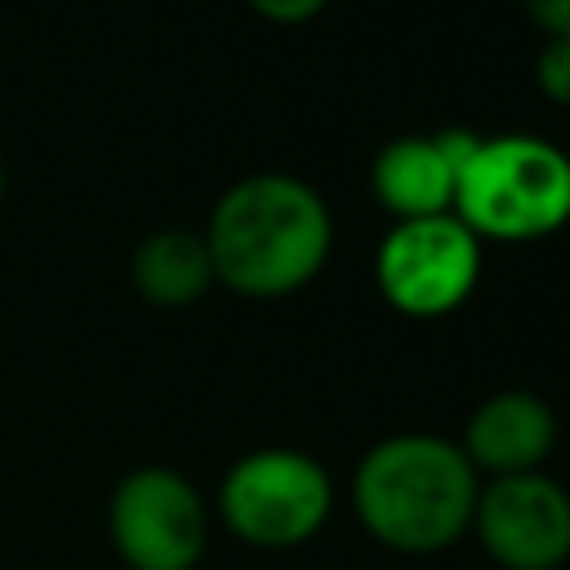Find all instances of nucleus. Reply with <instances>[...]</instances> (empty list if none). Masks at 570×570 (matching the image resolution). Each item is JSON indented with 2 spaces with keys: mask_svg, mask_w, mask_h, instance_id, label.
Instances as JSON below:
<instances>
[{
  "mask_svg": "<svg viewBox=\"0 0 570 570\" xmlns=\"http://www.w3.org/2000/svg\"><path fill=\"white\" fill-rule=\"evenodd\" d=\"M200 236L214 263V285L272 303L321 276L334 249V214L307 178L258 169L214 200Z\"/></svg>",
  "mask_w": 570,
  "mask_h": 570,
  "instance_id": "nucleus-1",
  "label": "nucleus"
},
{
  "mask_svg": "<svg viewBox=\"0 0 570 570\" xmlns=\"http://www.w3.org/2000/svg\"><path fill=\"white\" fill-rule=\"evenodd\" d=\"M481 476L441 432H392L352 468L361 530L401 557H436L472 530Z\"/></svg>",
  "mask_w": 570,
  "mask_h": 570,
  "instance_id": "nucleus-2",
  "label": "nucleus"
},
{
  "mask_svg": "<svg viewBox=\"0 0 570 570\" xmlns=\"http://www.w3.org/2000/svg\"><path fill=\"white\" fill-rule=\"evenodd\" d=\"M481 245L548 240L570 223V151L539 134H481L468 151L454 209Z\"/></svg>",
  "mask_w": 570,
  "mask_h": 570,
  "instance_id": "nucleus-3",
  "label": "nucleus"
},
{
  "mask_svg": "<svg viewBox=\"0 0 570 570\" xmlns=\"http://www.w3.org/2000/svg\"><path fill=\"white\" fill-rule=\"evenodd\" d=\"M214 512L240 543L289 552L325 530L334 512V476L298 445H258L223 472Z\"/></svg>",
  "mask_w": 570,
  "mask_h": 570,
  "instance_id": "nucleus-4",
  "label": "nucleus"
},
{
  "mask_svg": "<svg viewBox=\"0 0 570 570\" xmlns=\"http://www.w3.org/2000/svg\"><path fill=\"white\" fill-rule=\"evenodd\" d=\"M481 263L485 245L454 214L405 218L374 249V285L396 316L441 321L476 294Z\"/></svg>",
  "mask_w": 570,
  "mask_h": 570,
  "instance_id": "nucleus-5",
  "label": "nucleus"
},
{
  "mask_svg": "<svg viewBox=\"0 0 570 570\" xmlns=\"http://www.w3.org/2000/svg\"><path fill=\"white\" fill-rule=\"evenodd\" d=\"M107 539L129 570H196L209 548V503L178 468H129L107 494Z\"/></svg>",
  "mask_w": 570,
  "mask_h": 570,
  "instance_id": "nucleus-6",
  "label": "nucleus"
},
{
  "mask_svg": "<svg viewBox=\"0 0 570 570\" xmlns=\"http://www.w3.org/2000/svg\"><path fill=\"white\" fill-rule=\"evenodd\" d=\"M468 534L499 570H561L570 561V490L543 468L490 476L476 490Z\"/></svg>",
  "mask_w": 570,
  "mask_h": 570,
  "instance_id": "nucleus-7",
  "label": "nucleus"
},
{
  "mask_svg": "<svg viewBox=\"0 0 570 570\" xmlns=\"http://www.w3.org/2000/svg\"><path fill=\"white\" fill-rule=\"evenodd\" d=\"M472 129H436V134H401L379 147L370 160V191L392 223L432 218L454 209V183L476 147Z\"/></svg>",
  "mask_w": 570,
  "mask_h": 570,
  "instance_id": "nucleus-8",
  "label": "nucleus"
},
{
  "mask_svg": "<svg viewBox=\"0 0 570 570\" xmlns=\"http://www.w3.org/2000/svg\"><path fill=\"white\" fill-rule=\"evenodd\" d=\"M459 450L476 468L481 481L539 472L557 450V410L525 387L490 392L463 423Z\"/></svg>",
  "mask_w": 570,
  "mask_h": 570,
  "instance_id": "nucleus-9",
  "label": "nucleus"
},
{
  "mask_svg": "<svg viewBox=\"0 0 570 570\" xmlns=\"http://www.w3.org/2000/svg\"><path fill=\"white\" fill-rule=\"evenodd\" d=\"M129 285L147 307L183 312L214 289V263L196 227H156L129 254Z\"/></svg>",
  "mask_w": 570,
  "mask_h": 570,
  "instance_id": "nucleus-10",
  "label": "nucleus"
},
{
  "mask_svg": "<svg viewBox=\"0 0 570 570\" xmlns=\"http://www.w3.org/2000/svg\"><path fill=\"white\" fill-rule=\"evenodd\" d=\"M534 85L548 102L570 107V36L543 40L534 53Z\"/></svg>",
  "mask_w": 570,
  "mask_h": 570,
  "instance_id": "nucleus-11",
  "label": "nucleus"
},
{
  "mask_svg": "<svg viewBox=\"0 0 570 570\" xmlns=\"http://www.w3.org/2000/svg\"><path fill=\"white\" fill-rule=\"evenodd\" d=\"M263 22L272 27H307L312 18L325 13L330 0H245Z\"/></svg>",
  "mask_w": 570,
  "mask_h": 570,
  "instance_id": "nucleus-12",
  "label": "nucleus"
},
{
  "mask_svg": "<svg viewBox=\"0 0 570 570\" xmlns=\"http://www.w3.org/2000/svg\"><path fill=\"white\" fill-rule=\"evenodd\" d=\"M525 22L543 36V40H557V36H570V0H517Z\"/></svg>",
  "mask_w": 570,
  "mask_h": 570,
  "instance_id": "nucleus-13",
  "label": "nucleus"
},
{
  "mask_svg": "<svg viewBox=\"0 0 570 570\" xmlns=\"http://www.w3.org/2000/svg\"><path fill=\"white\" fill-rule=\"evenodd\" d=\"M4 183H9V174H4V151H0V200H4Z\"/></svg>",
  "mask_w": 570,
  "mask_h": 570,
  "instance_id": "nucleus-14",
  "label": "nucleus"
}]
</instances>
